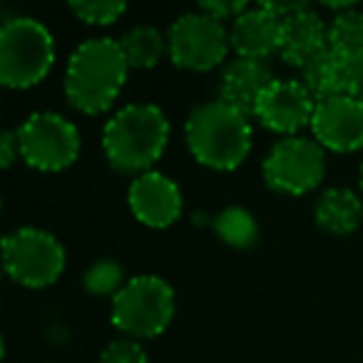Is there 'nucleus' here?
I'll use <instances>...</instances> for the list:
<instances>
[{
    "label": "nucleus",
    "mask_w": 363,
    "mask_h": 363,
    "mask_svg": "<svg viewBox=\"0 0 363 363\" xmlns=\"http://www.w3.org/2000/svg\"><path fill=\"white\" fill-rule=\"evenodd\" d=\"M21 160V142H18V135L16 132H3L0 137V164L6 167H13V162Z\"/></svg>",
    "instance_id": "obj_26"
},
{
    "label": "nucleus",
    "mask_w": 363,
    "mask_h": 363,
    "mask_svg": "<svg viewBox=\"0 0 363 363\" xmlns=\"http://www.w3.org/2000/svg\"><path fill=\"white\" fill-rule=\"evenodd\" d=\"M125 284H127L125 269L117 262H112V259H100V262H95L85 272V277H82V286H85V291L92 294V296L115 298Z\"/></svg>",
    "instance_id": "obj_21"
},
{
    "label": "nucleus",
    "mask_w": 363,
    "mask_h": 363,
    "mask_svg": "<svg viewBox=\"0 0 363 363\" xmlns=\"http://www.w3.org/2000/svg\"><path fill=\"white\" fill-rule=\"evenodd\" d=\"M184 137L192 157L209 169L232 172L252 152V122L224 100L197 105L187 117Z\"/></svg>",
    "instance_id": "obj_3"
},
{
    "label": "nucleus",
    "mask_w": 363,
    "mask_h": 363,
    "mask_svg": "<svg viewBox=\"0 0 363 363\" xmlns=\"http://www.w3.org/2000/svg\"><path fill=\"white\" fill-rule=\"evenodd\" d=\"M358 182H361V192H363V162H361V172H358Z\"/></svg>",
    "instance_id": "obj_27"
},
{
    "label": "nucleus",
    "mask_w": 363,
    "mask_h": 363,
    "mask_svg": "<svg viewBox=\"0 0 363 363\" xmlns=\"http://www.w3.org/2000/svg\"><path fill=\"white\" fill-rule=\"evenodd\" d=\"M277 77L272 75V67L264 60H247V57H237L232 60L222 72L219 80V100L227 105L242 110L244 115L254 117L259 100L267 92V87Z\"/></svg>",
    "instance_id": "obj_14"
},
{
    "label": "nucleus",
    "mask_w": 363,
    "mask_h": 363,
    "mask_svg": "<svg viewBox=\"0 0 363 363\" xmlns=\"http://www.w3.org/2000/svg\"><path fill=\"white\" fill-rule=\"evenodd\" d=\"M100 363H150L147 351L135 338H115L100 353Z\"/></svg>",
    "instance_id": "obj_23"
},
{
    "label": "nucleus",
    "mask_w": 363,
    "mask_h": 363,
    "mask_svg": "<svg viewBox=\"0 0 363 363\" xmlns=\"http://www.w3.org/2000/svg\"><path fill=\"white\" fill-rule=\"evenodd\" d=\"M70 11L87 26H112L125 16V3H110V0H82L72 3Z\"/></svg>",
    "instance_id": "obj_22"
},
{
    "label": "nucleus",
    "mask_w": 363,
    "mask_h": 363,
    "mask_svg": "<svg viewBox=\"0 0 363 363\" xmlns=\"http://www.w3.org/2000/svg\"><path fill=\"white\" fill-rule=\"evenodd\" d=\"M55 62L52 35L35 18H13L0 28V82L28 90L45 80Z\"/></svg>",
    "instance_id": "obj_4"
},
{
    "label": "nucleus",
    "mask_w": 363,
    "mask_h": 363,
    "mask_svg": "<svg viewBox=\"0 0 363 363\" xmlns=\"http://www.w3.org/2000/svg\"><path fill=\"white\" fill-rule=\"evenodd\" d=\"M3 267L21 286L45 289L65 272V249L45 229L23 227L3 239Z\"/></svg>",
    "instance_id": "obj_6"
},
{
    "label": "nucleus",
    "mask_w": 363,
    "mask_h": 363,
    "mask_svg": "<svg viewBox=\"0 0 363 363\" xmlns=\"http://www.w3.org/2000/svg\"><path fill=\"white\" fill-rule=\"evenodd\" d=\"M284 21L269 13L264 6L247 8L237 21L229 26V43L237 57L264 60L279 52L281 45Z\"/></svg>",
    "instance_id": "obj_13"
},
{
    "label": "nucleus",
    "mask_w": 363,
    "mask_h": 363,
    "mask_svg": "<svg viewBox=\"0 0 363 363\" xmlns=\"http://www.w3.org/2000/svg\"><path fill=\"white\" fill-rule=\"evenodd\" d=\"M21 160L40 172H60L80 157V132L57 112H33L16 130Z\"/></svg>",
    "instance_id": "obj_8"
},
{
    "label": "nucleus",
    "mask_w": 363,
    "mask_h": 363,
    "mask_svg": "<svg viewBox=\"0 0 363 363\" xmlns=\"http://www.w3.org/2000/svg\"><path fill=\"white\" fill-rule=\"evenodd\" d=\"M316 224L328 234L346 237L353 234L363 222V199L348 187H333L318 197L313 209Z\"/></svg>",
    "instance_id": "obj_16"
},
{
    "label": "nucleus",
    "mask_w": 363,
    "mask_h": 363,
    "mask_svg": "<svg viewBox=\"0 0 363 363\" xmlns=\"http://www.w3.org/2000/svg\"><path fill=\"white\" fill-rule=\"evenodd\" d=\"M326 177V150L313 137H284L264 160V179L279 194L301 197Z\"/></svg>",
    "instance_id": "obj_7"
},
{
    "label": "nucleus",
    "mask_w": 363,
    "mask_h": 363,
    "mask_svg": "<svg viewBox=\"0 0 363 363\" xmlns=\"http://www.w3.org/2000/svg\"><path fill=\"white\" fill-rule=\"evenodd\" d=\"M127 202L137 222L152 229H167L182 217L179 187L167 174L155 169L132 179Z\"/></svg>",
    "instance_id": "obj_12"
},
{
    "label": "nucleus",
    "mask_w": 363,
    "mask_h": 363,
    "mask_svg": "<svg viewBox=\"0 0 363 363\" xmlns=\"http://www.w3.org/2000/svg\"><path fill=\"white\" fill-rule=\"evenodd\" d=\"M247 8L249 6L244 3V0H212V3H202L197 11L207 13V16H212L214 21H219V23H224V21L234 23Z\"/></svg>",
    "instance_id": "obj_25"
},
{
    "label": "nucleus",
    "mask_w": 363,
    "mask_h": 363,
    "mask_svg": "<svg viewBox=\"0 0 363 363\" xmlns=\"http://www.w3.org/2000/svg\"><path fill=\"white\" fill-rule=\"evenodd\" d=\"M341 72L343 57H338L333 50H323L313 57L308 65L301 67V85L313 95V100H326V97L341 95Z\"/></svg>",
    "instance_id": "obj_18"
},
{
    "label": "nucleus",
    "mask_w": 363,
    "mask_h": 363,
    "mask_svg": "<svg viewBox=\"0 0 363 363\" xmlns=\"http://www.w3.org/2000/svg\"><path fill=\"white\" fill-rule=\"evenodd\" d=\"M169 120L152 102H132L117 110L102 130V152L112 169L122 174H145L164 155Z\"/></svg>",
    "instance_id": "obj_2"
},
{
    "label": "nucleus",
    "mask_w": 363,
    "mask_h": 363,
    "mask_svg": "<svg viewBox=\"0 0 363 363\" xmlns=\"http://www.w3.org/2000/svg\"><path fill=\"white\" fill-rule=\"evenodd\" d=\"M316 100L301 80H274L259 100L254 117L267 130L284 137H296L303 127H311Z\"/></svg>",
    "instance_id": "obj_10"
},
{
    "label": "nucleus",
    "mask_w": 363,
    "mask_h": 363,
    "mask_svg": "<svg viewBox=\"0 0 363 363\" xmlns=\"http://www.w3.org/2000/svg\"><path fill=\"white\" fill-rule=\"evenodd\" d=\"M328 50L338 57H363V13L356 8L338 13L328 26Z\"/></svg>",
    "instance_id": "obj_20"
},
{
    "label": "nucleus",
    "mask_w": 363,
    "mask_h": 363,
    "mask_svg": "<svg viewBox=\"0 0 363 363\" xmlns=\"http://www.w3.org/2000/svg\"><path fill=\"white\" fill-rule=\"evenodd\" d=\"M313 140L323 150L351 155L363 147V100L348 95L316 102L311 120Z\"/></svg>",
    "instance_id": "obj_11"
},
{
    "label": "nucleus",
    "mask_w": 363,
    "mask_h": 363,
    "mask_svg": "<svg viewBox=\"0 0 363 363\" xmlns=\"http://www.w3.org/2000/svg\"><path fill=\"white\" fill-rule=\"evenodd\" d=\"M326 48H328V28L323 26L321 16L313 13L311 8H306V11L284 21L279 55H281V60L286 65H294L301 70L313 57L321 55Z\"/></svg>",
    "instance_id": "obj_15"
},
{
    "label": "nucleus",
    "mask_w": 363,
    "mask_h": 363,
    "mask_svg": "<svg viewBox=\"0 0 363 363\" xmlns=\"http://www.w3.org/2000/svg\"><path fill=\"white\" fill-rule=\"evenodd\" d=\"M120 48L125 52L132 70H150L164 55H169V43L160 28L135 26L120 38Z\"/></svg>",
    "instance_id": "obj_17"
},
{
    "label": "nucleus",
    "mask_w": 363,
    "mask_h": 363,
    "mask_svg": "<svg viewBox=\"0 0 363 363\" xmlns=\"http://www.w3.org/2000/svg\"><path fill=\"white\" fill-rule=\"evenodd\" d=\"M341 95L363 100V57H343V72H341Z\"/></svg>",
    "instance_id": "obj_24"
},
{
    "label": "nucleus",
    "mask_w": 363,
    "mask_h": 363,
    "mask_svg": "<svg viewBox=\"0 0 363 363\" xmlns=\"http://www.w3.org/2000/svg\"><path fill=\"white\" fill-rule=\"evenodd\" d=\"M130 62L112 38H90L72 50L65 67V97L82 115H102L120 97Z\"/></svg>",
    "instance_id": "obj_1"
},
{
    "label": "nucleus",
    "mask_w": 363,
    "mask_h": 363,
    "mask_svg": "<svg viewBox=\"0 0 363 363\" xmlns=\"http://www.w3.org/2000/svg\"><path fill=\"white\" fill-rule=\"evenodd\" d=\"M167 43H169V60L182 70L192 72L214 70L232 50L229 28L202 11L177 18L167 33Z\"/></svg>",
    "instance_id": "obj_9"
},
{
    "label": "nucleus",
    "mask_w": 363,
    "mask_h": 363,
    "mask_svg": "<svg viewBox=\"0 0 363 363\" xmlns=\"http://www.w3.org/2000/svg\"><path fill=\"white\" fill-rule=\"evenodd\" d=\"M214 232L224 244L234 249H249L259 242V224L244 207H227L214 219Z\"/></svg>",
    "instance_id": "obj_19"
},
{
    "label": "nucleus",
    "mask_w": 363,
    "mask_h": 363,
    "mask_svg": "<svg viewBox=\"0 0 363 363\" xmlns=\"http://www.w3.org/2000/svg\"><path fill=\"white\" fill-rule=\"evenodd\" d=\"M174 318V289L160 277H135L112 298V323L127 338H155Z\"/></svg>",
    "instance_id": "obj_5"
}]
</instances>
